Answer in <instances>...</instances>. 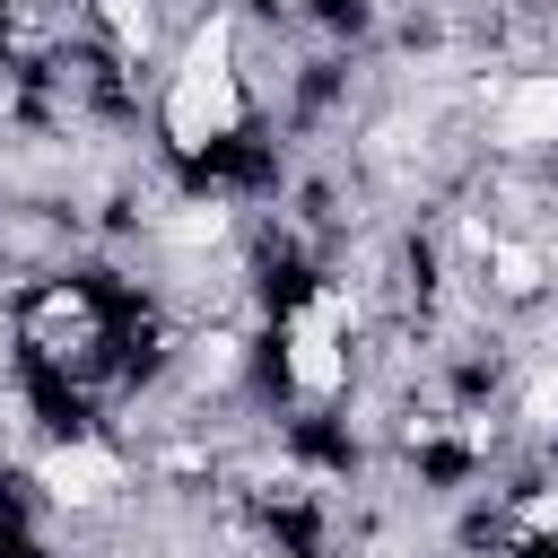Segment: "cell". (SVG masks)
Masks as SVG:
<instances>
[{
    "label": "cell",
    "instance_id": "cell-1",
    "mask_svg": "<svg viewBox=\"0 0 558 558\" xmlns=\"http://www.w3.org/2000/svg\"><path fill=\"white\" fill-rule=\"evenodd\" d=\"M253 131V70H244V17L201 9L157 70V140L174 166H209Z\"/></svg>",
    "mask_w": 558,
    "mask_h": 558
},
{
    "label": "cell",
    "instance_id": "cell-2",
    "mask_svg": "<svg viewBox=\"0 0 558 558\" xmlns=\"http://www.w3.org/2000/svg\"><path fill=\"white\" fill-rule=\"evenodd\" d=\"M35 488H44V506L113 514V506L140 488V471H131V445H122V436L70 427V436H44V445H35Z\"/></svg>",
    "mask_w": 558,
    "mask_h": 558
},
{
    "label": "cell",
    "instance_id": "cell-3",
    "mask_svg": "<svg viewBox=\"0 0 558 558\" xmlns=\"http://www.w3.org/2000/svg\"><path fill=\"white\" fill-rule=\"evenodd\" d=\"M471 113H480V140L497 157H558V70H497L471 87Z\"/></svg>",
    "mask_w": 558,
    "mask_h": 558
}]
</instances>
